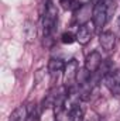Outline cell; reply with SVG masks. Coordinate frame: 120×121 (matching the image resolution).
Returning a JSON list of instances; mask_svg holds the SVG:
<instances>
[{
	"mask_svg": "<svg viewBox=\"0 0 120 121\" xmlns=\"http://www.w3.org/2000/svg\"><path fill=\"white\" fill-rule=\"evenodd\" d=\"M57 21H58V10L57 6L50 0L45 7H44V13H42V31H44V41L51 39V35L57 27Z\"/></svg>",
	"mask_w": 120,
	"mask_h": 121,
	"instance_id": "cell-1",
	"label": "cell"
},
{
	"mask_svg": "<svg viewBox=\"0 0 120 121\" xmlns=\"http://www.w3.org/2000/svg\"><path fill=\"white\" fill-rule=\"evenodd\" d=\"M109 18H110V11L107 7V0H97L93 4V10H92L93 28L96 31H100L106 26Z\"/></svg>",
	"mask_w": 120,
	"mask_h": 121,
	"instance_id": "cell-2",
	"label": "cell"
},
{
	"mask_svg": "<svg viewBox=\"0 0 120 121\" xmlns=\"http://www.w3.org/2000/svg\"><path fill=\"white\" fill-rule=\"evenodd\" d=\"M78 73H79V65L76 59H69L68 63H65V69H64V87L66 91L76 90V82H78Z\"/></svg>",
	"mask_w": 120,
	"mask_h": 121,
	"instance_id": "cell-3",
	"label": "cell"
},
{
	"mask_svg": "<svg viewBox=\"0 0 120 121\" xmlns=\"http://www.w3.org/2000/svg\"><path fill=\"white\" fill-rule=\"evenodd\" d=\"M103 83L107 87V90L110 91L113 96L119 97L120 96V70H110L105 78H103Z\"/></svg>",
	"mask_w": 120,
	"mask_h": 121,
	"instance_id": "cell-4",
	"label": "cell"
},
{
	"mask_svg": "<svg viewBox=\"0 0 120 121\" xmlns=\"http://www.w3.org/2000/svg\"><path fill=\"white\" fill-rule=\"evenodd\" d=\"M102 63H103L102 55H100L97 51H92L89 55L86 56V59H85V66H83V69H85L86 72H89L90 75H95V73L100 69Z\"/></svg>",
	"mask_w": 120,
	"mask_h": 121,
	"instance_id": "cell-5",
	"label": "cell"
},
{
	"mask_svg": "<svg viewBox=\"0 0 120 121\" xmlns=\"http://www.w3.org/2000/svg\"><path fill=\"white\" fill-rule=\"evenodd\" d=\"M116 35L112 31H103L99 35V44L106 52H112L116 47Z\"/></svg>",
	"mask_w": 120,
	"mask_h": 121,
	"instance_id": "cell-6",
	"label": "cell"
},
{
	"mask_svg": "<svg viewBox=\"0 0 120 121\" xmlns=\"http://www.w3.org/2000/svg\"><path fill=\"white\" fill-rule=\"evenodd\" d=\"M93 31H95V28L90 27L89 23L79 26L78 30H76V34H75V35H76V41H78L81 45L89 44L90 39H92V35H93Z\"/></svg>",
	"mask_w": 120,
	"mask_h": 121,
	"instance_id": "cell-7",
	"label": "cell"
},
{
	"mask_svg": "<svg viewBox=\"0 0 120 121\" xmlns=\"http://www.w3.org/2000/svg\"><path fill=\"white\" fill-rule=\"evenodd\" d=\"M64 69H65V63L64 60L60 58H51L48 62V72L50 75L55 79V76L58 78L61 73H64Z\"/></svg>",
	"mask_w": 120,
	"mask_h": 121,
	"instance_id": "cell-8",
	"label": "cell"
},
{
	"mask_svg": "<svg viewBox=\"0 0 120 121\" xmlns=\"http://www.w3.org/2000/svg\"><path fill=\"white\" fill-rule=\"evenodd\" d=\"M27 106H18L17 108L13 110V113L10 114L9 117V121H27Z\"/></svg>",
	"mask_w": 120,
	"mask_h": 121,
	"instance_id": "cell-9",
	"label": "cell"
},
{
	"mask_svg": "<svg viewBox=\"0 0 120 121\" xmlns=\"http://www.w3.org/2000/svg\"><path fill=\"white\" fill-rule=\"evenodd\" d=\"M60 4L64 10H69V11H76L82 6L79 0H60Z\"/></svg>",
	"mask_w": 120,
	"mask_h": 121,
	"instance_id": "cell-10",
	"label": "cell"
},
{
	"mask_svg": "<svg viewBox=\"0 0 120 121\" xmlns=\"http://www.w3.org/2000/svg\"><path fill=\"white\" fill-rule=\"evenodd\" d=\"M27 121H40V111H38V107L37 104H30L27 106Z\"/></svg>",
	"mask_w": 120,
	"mask_h": 121,
	"instance_id": "cell-11",
	"label": "cell"
},
{
	"mask_svg": "<svg viewBox=\"0 0 120 121\" xmlns=\"http://www.w3.org/2000/svg\"><path fill=\"white\" fill-rule=\"evenodd\" d=\"M76 41V35L71 31H65L62 35H61V42L65 44V45H71Z\"/></svg>",
	"mask_w": 120,
	"mask_h": 121,
	"instance_id": "cell-12",
	"label": "cell"
},
{
	"mask_svg": "<svg viewBox=\"0 0 120 121\" xmlns=\"http://www.w3.org/2000/svg\"><path fill=\"white\" fill-rule=\"evenodd\" d=\"M83 121H100V118H99V116H97V114H95V113H90L89 116H85Z\"/></svg>",
	"mask_w": 120,
	"mask_h": 121,
	"instance_id": "cell-13",
	"label": "cell"
},
{
	"mask_svg": "<svg viewBox=\"0 0 120 121\" xmlns=\"http://www.w3.org/2000/svg\"><path fill=\"white\" fill-rule=\"evenodd\" d=\"M117 30L120 31V17L117 18Z\"/></svg>",
	"mask_w": 120,
	"mask_h": 121,
	"instance_id": "cell-14",
	"label": "cell"
},
{
	"mask_svg": "<svg viewBox=\"0 0 120 121\" xmlns=\"http://www.w3.org/2000/svg\"><path fill=\"white\" fill-rule=\"evenodd\" d=\"M55 121H60V120H55Z\"/></svg>",
	"mask_w": 120,
	"mask_h": 121,
	"instance_id": "cell-15",
	"label": "cell"
}]
</instances>
